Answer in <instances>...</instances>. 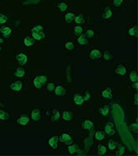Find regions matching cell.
I'll return each mask as SVG.
<instances>
[{"mask_svg":"<svg viewBox=\"0 0 138 156\" xmlns=\"http://www.w3.org/2000/svg\"><path fill=\"white\" fill-rule=\"evenodd\" d=\"M41 30H42V26H36V27H34L32 30H31L33 37L36 40H41L42 38H44L45 35L41 31Z\"/></svg>","mask_w":138,"mask_h":156,"instance_id":"1","label":"cell"},{"mask_svg":"<svg viewBox=\"0 0 138 156\" xmlns=\"http://www.w3.org/2000/svg\"><path fill=\"white\" fill-rule=\"evenodd\" d=\"M17 60H18V62H19V64L21 65H25L26 63L27 57H26L24 54H20V55H18L17 56Z\"/></svg>","mask_w":138,"mask_h":156,"instance_id":"2","label":"cell"},{"mask_svg":"<svg viewBox=\"0 0 138 156\" xmlns=\"http://www.w3.org/2000/svg\"><path fill=\"white\" fill-rule=\"evenodd\" d=\"M60 141L62 142H65V143L67 145H70L72 143V140H71L70 136H68V135H66V134H63L62 136H60Z\"/></svg>","mask_w":138,"mask_h":156,"instance_id":"3","label":"cell"},{"mask_svg":"<svg viewBox=\"0 0 138 156\" xmlns=\"http://www.w3.org/2000/svg\"><path fill=\"white\" fill-rule=\"evenodd\" d=\"M58 137L57 136H54V137H52L51 139L49 140V145L51 146L52 148H54V149H56L57 148V141H58Z\"/></svg>","mask_w":138,"mask_h":156,"instance_id":"4","label":"cell"},{"mask_svg":"<svg viewBox=\"0 0 138 156\" xmlns=\"http://www.w3.org/2000/svg\"><path fill=\"white\" fill-rule=\"evenodd\" d=\"M40 111L38 109H35L33 110L32 113H31V117L34 121H39L40 120Z\"/></svg>","mask_w":138,"mask_h":156,"instance_id":"5","label":"cell"},{"mask_svg":"<svg viewBox=\"0 0 138 156\" xmlns=\"http://www.w3.org/2000/svg\"><path fill=\"white\" fill-rule=\"evenodd\" d=\"M22 83L21 82H17V83H12L11 85V88L14 91H19L22 88Z\"/></svg>","mask_w":138,"mask_h":156,"instance_id":"6","label":"cell"},{"mask_svg":"<svg viewBox=\"0 0 138 156\" xmlns=\"http://www.w3.org/2000/svg\"><path fill=\"white\" fill-rule=\"evenodd\" d=\"M74 99H75V102L76 104H78V105L82 104L84 102V97H82L81 96H79V95H78V94L75 95V97H74Z\"/></svg>","mask_w":138,"mask_h":156,"instance_id":"7","label":"cell"},{"mask_svg":"<svg viewBox=\"0 0 138 156\" xmlns=\"http://www.w3.org/2000/svg\"><path fill=\"white\" fill-rule=\"evenodd\" d=\"M116 73L118 74V75H125V74H126V69H125V67H124L123 65L118 66V68L116 70Z\"/></svg>","mask_w":138,"mask_h":156,"instance_id":"8","label":"cell"},{"mask_svg":"<svg viewBox=\"0 0 138 156\" xmlns=\"http://www.w3.org/2000/svg\"><path fill=\"white\" fill-rule=\"evenodd\" d=\"M90 57L92 59H96V58H100L101 57V52L99 51H97V50H94L91 52L90 54Z\"/></svg>","mask_w":138,"mask_h":156,"instance_id":"9","label":"cell"},{"mask_svg":"<svg viewBox=\"0 0 138 156\" xmlns=\"http://www.w3.org/2000/svg\"><path fill=\"white\" fill-rule=\"evenodd\" d=\"M55 94L56 95H65V89L62 88L61 86H58L55 88Z\"/></svg>","mask_w":138,"mask_h":156,"instance_id":"10","label":"cell"},{"mask_svg":"<svg viewBox=\"0 0 138 156\" xmlns=\"http://www.w3.org/2000/svg\"><path fill=\"white\" fill-rule=\"evenodd\" d=\"M72 117H73L72 112H64V114H63L64 120L70 121V120H71V119H72Z\"/></svg>","mask_w":138,"mask_h":156,"instance_id":"11","label":"cell"},{"mask_svg":"<svg viewBox=\"0 0 138 156\" xmlns=\"http://www.w3.org/2000/svg\"><path fill=\"white\" fill-rule=\"evenodd\" d=\"M112 128H113V124L112 123L108 124L105 127V131L107 132L108 135H113V134H114V131Z\"/></svg>","mask_w":138,"mask_h":156,"instance_id":"12","label":"cell"},{"mask_svg":"<svg viewBox=\"0 0 138 156\" xmlns=\"http://www.w3.org/2000/svg\"><path fill=\"white\" fill-rule=\"evenodd\" d=\"M103 96L106 97V98H111V97H113L112 95V92H111V90L109 88L106 89V90H104L103 92Z\"/></svg>","mask_w":138,"mask_h":156,"instance_id":"13","label":"cell"},{"mask_svg":"<svg viewBox=\"0 0 138 156\" xmlns=\"http://www.w3.org/2000/svg\"><path fill=\"white\" fill-rule=\"evenodd\" d=\"M28 122V117H26V116H23L21 118L18 119V123L21 124V125H26Z\"/></svg>","mask_w":138,"mask_h":156,"instance_id":"14","label":"cell"},{"mask_svg":"<svg viewBox=\"0 0 138 156\" xmlns=\"http://www.w3.org/2000/svg\"><path fill=\"white\" fill-rule=\"evenodd\" d=\"M24 74H25V71L24 70H23L22 68H18L17 71H16V73H15V75L17 76V77H22L23 75H24Z\"/></svg>","mask_w":138,"mask_h":156,"instance_id":"15","label":"cell"},{"mask_svg":"<svg viewBox=\"0 0 138 156\" xmlns=\"http://www.w3.org/2000/svg\"><path fill=\"white\" fill-rule=\"evenodd\" d=\"M78 150H79V146L77 145L69 147V152H70V154H74V153H75L76 151H78Z\"/></svg>","mask_w":138,"mask_h":156,"instance_id":"16","label":"cell"},{"mask_svg":"<svg viewBox=\"0 0 138 156\" xmlns=\"http://www.w3.org/2000/svg\"><path fill=\"white\" fill-rule=\"evenodd\" d=\"M1 32L5 36H7L10 33H11V29H10L9 27H3L1 29Z\"/></svg>","mask_w":138,"mask_h":156,"instance_id":"17","label":"cell"},{"mask_svg":"<svg viewBox=\"0 0 138 156\" xmlns=\"http://www.w3.org/2000/svg\"><path fill=\"white\" fill-rule=\"evenodd\" d=\"M24 43L26 46H30L33 44V40L29 37V36H27V37H26L24 40Z\"/></svg>","mask_w":138,"mask_h":156,"instance_id":"18","label":"cell"},{"mask_svg":"<svg viewBox=\"0 0 138 156\" xmlns=\"http://www.w3.org/2000/svg\"><path fill=\"white\" fill-rule=\"evenodd\" d=\"M79 43L80 44V45H85L87 42V40H86V38H85V35H82V36H80V37L79 38Z\"/></svg>","mask_w":138,"mask_h":156,"instance_id":"19","label":"cell"},{"mask_svg":"<svg viewBox=\"0 0 138 156\" xmlns=\"http://www.w3.org/2000/svg\"><path fill=\"white\" fill-rule=\"evenodd\" d=\"M74 17H75V16H74L73 13H71V12L67 13V14L65 15V20H66V22H71V21L74 19Z\"/></svg>","mask_w":138,"mask_h":156,"instance_id":"20","label":"cell"},{"mask_svg":"<svg viewBox=\"0 0 138 156\" xmlns=\"http://www.w3.org/2000/svg\"><path fill=\"white\" fill-rule=\"evenodd\" d=\"M84 127L85 128V129H91L93 127V123H92V121H84Z\"/></svg>","mask_w":138,"mask_h":156,"instance_id":"21","label":"cell"},{"mask_svg":"<svg viewBox=\"0 0 138 156\" xmlns=\"http://www.w3.org/2000/svg\"><path fill=\"white\" fill-rule=\"evenodd\" d=\"M128 32H129V35H131V36H137V26H134V27H132V29H130Z\"/></svg>","mask_w":138,"mask_h":156,"instance_id":"22","label":"cell"},{"mask_svg":"<svg viewBox=\"0 0 138 156\" xmlns=\"http://www.w3.org/2000/svg\"><path fill=\"white\" fill-rule=\"evenodd\" d=\"M130 78L132 82H137V74L136 71H133L132 72L131 75H130Z\"/></svg>","mask_w":138,"mask_h":156,"instance_id":"23","label":"cell"},{"mask_svg":"<svg viewBox=\"0 0 138 156\" xmlns=\"http://www.w3.org/2000/svg\"><path fill=\"white\" fill-rule=\"evenodd\" d=\"M98 152H99V155H104L106 153V148L102 145H99V150H98Z\"/></svg>","mask_w":138,"mask_h":156,"instance_id":"24","label":"cell"},{"mask_svg":"<svg viewBox=\"0 0 138 156\" xmlns=\"http://www.w3.org/2000/svg\"><path fill=\"white\" fill-rule=\"evenodd\" d=\"M99 112L101 113V114H103V116H107L108 112V106H106L104 108H100Z\"/></svg>","mask_w":138,"mask_h":156,"instance_id":"25","label":"cell"},{"mask_svg":"<svg viewBox=\"0 0 138 156\" xmlns=\"http://www.w3.org/2000/svg\"><path fill=\"white\" fill-rule=\"evenodd\" d=\"M117 146H118V144L113 141H109V142H108V147H109L110 150H114Z\"/></svg>","mask_w":138,"mask_h":156,"instance_id":"26","label":"cell"},{"mask_svg":"<svg viewBox=\"0 0 138 156\" xmlns=\"http://www.w3.org/2000/svg\"><path fill=\"white\" fill-rule=\"evenodd\" d=\"M58 7L60 8V11H65V10L67 9V4L65 3V2H60V3L58 5Z\"/></svg>","mask_w":138,"mask_h":156,"instance_id":"27","label":"cell"},{"mask_svg":"<svg viewBox=\"0 0 138 156\" xmlns=\"http://www.w3.org/2000/svg\"><path fill=\"white\" fill-rule=\"evenodd\" d=\"M95 136H96V139L99 140V141H101V140H103L104 138V135H103V132L101 131H98L96 135H95Z\"/></svg>","mask_w":138,"mask_h":156,"instance_id":"28","label":"cell"},{"mask_svg":"<svg viewBox=\"0 0 138 156\" xmlns=\"http://www.w3.org/2000/svg\"><path fill=\"white\" fill-rule=\"evenodd\" d=\"M36 78H37L38 80L40 81V83H41V85H42V84H45V83H46V78L45 77V76H38V77H36Z\"/></svg>","mask_w":138,"mask_h":156,"instance_id":"29","label":"cell"},{"mask_svg":"<svg viewBox=\"0 0 138 156\" xmlns=\"http://www.w3.org/2000/svg\"><path fill=\"white\" fill-rule=\"evenodd\" d=\"M82 30H83V29H82L81 26H75V34L76 36L79 35V34L82 32Z\"/></svg>","mask_w":138,"mask_h":156,"instance_id":"30","label":"cell"},{"mask_svg":"<svg viewBox=\"0 0 138 156\" xmlns=\"http://www.w3.org/2000/svg\"><path fill=\"white\" fill-rule=\"evenodd\" d=\"M111 16H112V12L110 11L109 8H106L105 9V15H104V17L105 18H109Z\"/></svg>","mask_w":138,"mask_h":156,"instance_id":"31","label":"cell"},{"mask_svg":"<svg viewBox=\"0 0 138 156\" xmlns=\"http://www.w3.org/2000/svg\"><path fill=\"white\" fill-rule=\"evenodd\" d=\"M112 57H113L112 54H111L109 51H105V53H104V59L105 60H111L112 59Z\"/></svg>","mask_w":138,"mask_h":156,"instance_id":"32","label":"cell"},{"mask_svg":"<svg viewBox=\"0 0 138 156\" xmlns=\"http://www.w3.org/2000/svg\"><path fill=\"white\" fill-rule=\"evenodd\" d=\"M7 114L3 111H0V119H2V120H5V119H7Z\"/></svg>","mask_w":138,"mask_h":156,"instance_id":"33","label":"cell"},{"mask_svg":"<svg viewBox=\"0 0 138 156\" xmlns=\"http://www.w3.org/2000/svg\"><path fill=\"white\" fill-rule=\"evenodd\" d=\"M75 22L77 23H83L84 22V18H83V16H82L81 14L78 16L76 18H75Z\"/></svg>","mask_w":138,"mask_h":156,"instance_id":"34","label":"cell"},{"mask_svg":"<svg viewBox=\"0 0 138 156\" xmlns=\"http://www.w3.org/2000/svg\"><path fill=\"white\" fill-rule=\"evenodd\" d=\"M6 21H7L6 16H4L3 14H0V23H4L6 22Z\"/></svg>","mask_w":138,"mask_h":156,"instance_id":"35","label":"cell"},{"mask_svg":"<svg viewBox=\"0 0 138 156\" xmlns=\"http://www.w3.org/2000/svg\"><path fill=\"white\" fill-rule=\"evenodd\" d=\"M65 46L68 50H73L74 49V44L72 43V42H68V43H66Z\"/></svg>","mask_w":138,"mask_h":156,"instance_id":"36","label":"cell"},{"mask_svg":"<svg viewBox=\"0 0 138 156\" xmlns=\"http://www.w3.org/2000/svg\"><path fill=\"white\" fill-rule=\"evenodd\" d=\"M94 31H92V30H89V31H87L86 32V36H88V37H93L94 36Z\"/></svg>","mask_w":138,"mask_h":156,"instance_id":"37","label":"cell"},{"mask_svg":"<svg viewBox=\"0 0 138 156\" xmlns=\"http://www.w3.org/2000/svg\"><path fill=\"white\" fill-rule=\"evenodd\" d=\"M59 117H60V113H59V112H55L54 117H52V121H56V120H58V119H59Z\"/></svg>","mask_w":138,"mask_h":156,"instance_id":"38","label":"cell"},{"mask_svg":"<svg viewBox=\"0 0 138 156\" xmlns=\"http://www.w3.org/2000/svg\"><path fill=\"white\" fill-rule=\"evenodd\" d=\"M54 88H55V84L54 83H49L48 85H47V89H48L49 91L54 90Z\"/></svg>","mask_w":138,"mask_h":156,"instance_id":"39","label":"cell"},{"mask_svg":"<svg viewBox=\"0 0 138 156\" xmlns=\"http://www.w3.org/2000/svg\"><path fill=\"white\" fill-rule=\"evenodd\" d=\"M123 0H114V2H113V4L115 5V6L117 7H119L121 5V3L123 2Z\"/></svg>","mask_w":138,"mask_h":156,"instance_id":"40","label":"cell"},{"mask_svg":"<svg viewBox=\"0 0 138 156\" xmlns=\"http://www.w3.org/2000/svg\"><path fill=\"white\" fill-rule=\"evenodd\" d=\"M123 153H124V148L123 147H121L120 150H119L116 153V155H123Z\"/></svg>","mask_w":138,"mask_h":156,"instance_id":"41","label":"cell"},{"mask_svg":"<svg viewBox=\"0 0 138 156\" xmlns=\"http://www.w3.org/2000/svg\"><path fill=\"white\" fill-rule=\"evenodd\" d=\"M130 128H131V130L137 131V124H132V125H131V126H130Z\"/></svg>","mask_w":138,"mask_h":156,"instance_id":"42","label":"cell"},{"mask_svg":"<svg viewBox=\"0 0 138 156\" xmlns=\"http://www.w3.org/2000/svg\"><path fill=\"white\" fill-rule=\"evenodd\" d=\"M135 104L137 105V94L135 95Z\"/></svg>","mask_w":138,"mask_h":156,"instance_id":"43","label":"cell"},{"mask_svg":"<svg viewBox=\"0 0 138 156\" xmlns=\"http://www.w3.org/2000/svg\"><path fill=\"white\" fill-rule=\"evenodd\" d=\"M89 93H88V92H87V93H86V97H85V98H84V99H85V100H87V99H89Z\"/></svg>","mask_w":138,"mask_h":156,"instance_id":"44","label":"cell"},{"mask_svg":"<svg viewBox=\"0 0 138 156\" xmlns=\"http://www.w3.org/2000/svg\"><path fill=\"white\" fill-rule=\"evenodd\" d=\"M133 88H137V83H136V84H133Z\"/></svg>","mask_w":138,"mask_h":156,"instance_id":"45","label":"cell"},{"mask_svg":"<svg viewBox=\"0 0 138 156\" xmlns=\"http://www.w3.org/2000/svg\"><path fill=\"white\" fill-rule=\"evenodd\" d=\"M0 42H2V39L0 38Z\"/></svg>","mask_w":138,"mask_h":156,"instance_id":"46","label":"cell"},{"mask_svg":"<svg viewBox=\"0 0 138 156\" xmlns=\"http://www.w3.org/2000/svg\"><path fill=\"white\" fill-rule=\"evenodd\" d=\"M0 50H1V48H0Z\"/></svg>","mask_w":138,"mask_h":156,"instance_id":"47","label":"cell"}]
</instances>
